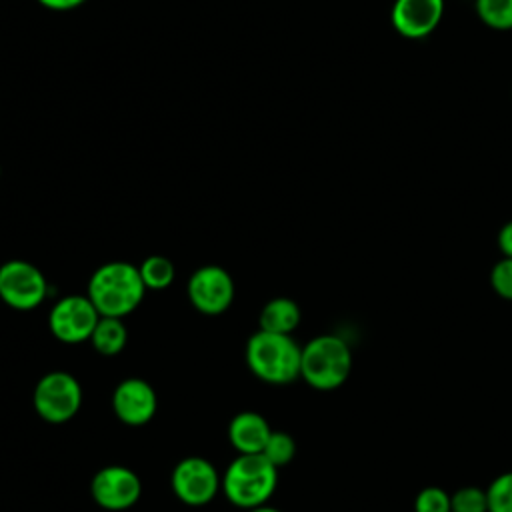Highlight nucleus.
Returning <instances> with one entry per match:
<instances>
[{
    "instance_id": "nucleus-14",
    "label": "nucleus",
    "mask_w": 512,
    "mask_h": 512,
    "mask_svg": "<svg viewBox=\"0 0 512 512\" xmlns=\"http://www.w3.org/2000/svg\"><path fill=\"white\" fill-rule=\"evenodd\" d=\"M302 312L300 306L286 296L272 298L264 304L258 316V330L274 332V334H292L300 324Z\"/></svg>"
},
{
    "instance_id": "nucleus-4",
    "label": "nucleus",
    "mask_w": 512,
    "mask_h": 512,
    "mask_svg": "<svg viewBox=\"0 0 512 512\" xmlns=\"http://www.w3.org/2000/svg\"><path fill=\"white\" fill-rule=\"evenodd\" d=\"M278 484V468L264 454H238L222 476L226 498L246 510L264 506Z\"/></svg>"
},
{
    "instance_id": "nucleus-7",
    "label": "nucleus",
    "mask_w": 512,
    "mask_h": 512,
    "mask_svg": "<svg viewBox=\"0 0 512 512\" xmlns=\"http://www.w3.org/2000/svg\"><path fill=\"white\" fill-rule=\"evenodd\" d=\"M98 320L100 314L88 296L70 294L52 306L48 314V328L56 340L80 344L90 340Z\"/></svg>"
},
{
    "instance_id": "nucleus-11",
    "label": "nucleus",
    "mask_w": 512,
    "mask_h": 512,
    "mask_svg": "<svg viewBox=\"0 0 512 512\" xmlns=\"http://www.w3.org/2000/svg\"><path fill=\"white\" fill-rule=\"evenodd\" d=\"M442 18L444 0H394L390 8L392 28L408 40H422L430 36Z\"/></svg>"
},
{
    "instance_id": "nucleus-3",
    "label": "nucleus",
    "mask_w": 512,
    "mask_h": 512,
    "mask_svg": "<svg viewBox=\"0 0 512 512\" xmlns=\"http://www.w3.org/2000/svg\"><path fill=\"white\" fill-rule=\"evenodd\" d=\"M352 372V350L336 334H320L302 346L300 378L316 390L340 388Z\"/></svg>"
},
{
    "instance_id": "nucleus-6",
    "label": "nucleus",
    "mask_w": 512,
    "mask_h": 512,
    "mask_svg": "<svg viewBox=\"0 0 512 512\" xmlns=\"http://www.w3.org/2000/svg\"><path fill=\"white\" fill-rule=\"evenodd\" d=\"M48 296V280L38 266L26 260H8L0 266V300L14 310H32Z\"/></svg>"
},
{
    "instance_id": "nucleus-1",
    "label": "nucleus",
    "mask_w": 512,
    "mask_h": 512,
    "mask_svg": "<svg viewBox=\"0 0 512 512\" xmlns=\"http://www.w3.org/2000/svg\"><path fill=\"white\" fill-rule=\"evenodd\" d=\"M146 294L136 264L114 260L96 268L88 280V298L100 316L124 318L134 312Z\"/></svg>"
},
{
    "instance_id": "nucleus-19",
    "label": "nucleus",
    "mask_w": 512,
    "mask_h": 512,
    "mask_svg": "<svg viewBox=\"0 0 512 512\" xmlns=\"http://www.w3.org/2000/svg\"><path fill=\"white\" fill-rule=\"evenodd\" d=\"M488 512H512V470L498 474L486 488Z\"/></svg>"
},
{
    "instance_id": "nucleus-13",
    "label": "nucleus",
    "mask_w": 512,
    "mask_h": 512,
    "mask_svg": "<svg viewBox=\"0 0 512 512\" xmlns=\"http://www.w3.org/2000/svg\"><path fill=\"white\" fill-rule=\"evenodd\" d=\"M272 434L270 424L258 412H238L228 426V438L238 454H262Z\"/></svg>"
},
{
    "instance_id": "nucleus-15",
    "label": "nucleus",
    "mask_w": 512,
    "mask_h": 512,
    "mask_svg": "<svg viewBox=\"0 0 512 512\" xmlns=\"http://www.w3.org/2000/svg\"><path fill=\"white\" fill-rule=\"evenodd\" d=\"M126 340H128V332L122 318H112V316H100L90 336L94 350L102 356L120 354L126 346Z\"/></svg>"
},
{
    "instance_id": "nucleus-24",
    "label": "nucleus",
    "mask_w": 512,
    "mask_h": 512,
    "mask_svg": "<svg viewBox=\"0 0 512 512\" xmlns=\"http://www.w3.org/2000/svg\"><path fill=\"white\" fill-rule=\"evenodd\" d=\"M44 8L48 10H56V12H68L74 10L78 6H82L86 0H38Z\"/></svg>"
},
{
    "instance_id": "nucleus-22",
    "label": "nucleus",
    "mask_w": 512,
    "mask_h": 512,
    "mask_svg": "<svg viewBox=\"0 0 512 512\" xmlns=\"http://www.w3.org/2000/svg\"><path fill=\"white\" fill-rule=\"evenodd\" d=\"M490 286L492 290L504 298L512 302V258L502 256L490 270Z\"/></svg>"
},
{
    "instance_id": "nucleus-12",
    "label": "nucleus",
    "mask_w": 512,
    "mask_h": 512,
    "mask_svg": "<svg viewBox=\"0 0 512 512\" xmlns=\"http://www.w3.org/2000/svg\"><path fill=\"white\" fill-rule=\"evenodd\" d=\"M158 398L152 388L142 378H126L122 380L112 394V408L118 420L128 426H142L152 420L156 414Z\"/></svg>"
},
{
    "instance_id": "nucleus-17",
    "label": "nucleus",
    "mask_w": 512,
    "mask_h": 512,
    "mask_svg": "<svg viewBox=\"0 0 512 512\" xmlns=\"http://www.w3.org/2000/svg\"><path fill=\"white\" fill-rule=\"evenodd\" d=\"M480 22L496 32L512 30V0H474Z\"/></svg>"
},
{
    "instance_id": "nucleus-16",
    "label": "nucleus",
    "mask_w": 512,
    "mask_h": 512,
    "mask_svg": "<svg viewBox=\"0 0 512 512\" xmlns=\"http://www.w3.org/2000/svg\"><path fill=\"white\" fill-rule=\"evenodd\" d=\"M142 282L146 286V290H164L174 282L176 270L170 258L160 256V254H152L148 258H144L138 266Z\"/></svg>"
},
{
    "instance_id": "nucleus-2",
    "label": "nucleus",
    "mask_w": 512,
    "mask_h": 512,
    "mask_svg": "<svg viewBox=\"0 0 512 512\" xmlns=\"http://www.w3.org/2000/svg\"><path fill=\"white\" fill-rule=\"evenodd\" d=\"M300 358L302 346L290 334L258 330L246 344L248 368L268 384H290L300 378Z\"/></svg>"
},
{
    "instance_id": "nucleus-8",
    "label": "nucleus",
    "mask_w": 512,
    "mask_h": 512,
    "mask_svg": "<svg viewBox=\"0 0 512 512\" xmlns=\"http://www.w3.org/2000/svg\"><path fill=\"white\" fill-rule=\"evenodd\" d=\"M170 482L176 498L188 506L208 504L222 488V478L218 476L214 464L200 456L180 460L172 470Z\"/></svg>"
},
{
    "instance_id": "nucleus-18",
    "label": "nucleus",
    "mask_w": 512,
    "mask_h": 512,
    "mask_svg": "<svg viewBox=\"0 0 512 512\" xmlns=\"http://www.w3.org/2000/svg\"><path fill=\"white\" fill-rule=\"evenodd\" d=\"M262 454L270 464H274L276 468H282L290 464L292 458L296 456V442L288 432L272 430Z\"/></svg>"
},
{
    "instance_id": "nucleus-23",
    "label": "nucleus",
    "mask_w": 512,
    "mask_h": 512,
    "mask_svg": "<svg viewBox=\"0 0 512 512\" xmlns=\"http://www.w3.org/2000/svg\"><path fill=\"white\" fill-rule=\"evenodd\" d=\"M496 242H498V248H500L502 256L512 258V220H508V222L498 230Z\"/></svg>"
},
{
    "instance_id": "nucleus-10",
    "label": "nucleus",
    "mask_w": 512,
    "mask_h": 512,
    "mask_svg": "<svg viewBox=\"0 0 512 512\" xmlns=\"http://www.w3.org/2000/svg\"><path fill=\"white\" fill-rule=\"evenodd\" d=\"M90 492L98 506L106 510H126L138 502L142 482L128 466L110 464L94 474Z\"/></svg>"
},
{
    "instance_id": "nucleus-5",
    "label": "nucleus",
    "mask_w": 512,
    "mask_h": 512,
    "mask_svg": "<svg viewBox=\"0 0 512 512\" xmlns=\"http://www.w3.org/2000/svg\"><path fill=\"white\" fill-rule=\"evenodd\" d=\"M32 404L42 420L50 424H62L74 418L80 410L82 388L72 374L54 370L36 382Z\"/></svg>"
},
{
    "instance_id": "nucleus-9",
    "label": "nucleus",
    "mask_w": 512,
    "mask_h": 512,
    "mask_svg": "<svg viewBox=\"0 0 512 512\" xmlns=\"http://www.w3.org/2000/svg\"><path fill=\"white\" fill-rule=\"evenodd\" d=\"M188 298L198 312L218 316L226 312L234 300V280L222 266H200L188 278Z\"/></svg>"
},
{
    "instance_id": "nucleus-25",
    "label": "nucleus",
    "mask_w": 512,
    "mask_h": 512,
    "mask_svg": "<svg viewBox=\"0 0 512 512\" xmlns=\"http://www.w3.org/2000/svg\"><path fill=\"white\" fill-rule=\"evenodd\" d=\"M248 512H282V510H278V508H272V506H258V508H252V510H248Z\"/></svg>"
},
{
    "instance_id": "nucleus-21",
    "label": "nucleus",
    "mask_w": 512,
    "mask_h": 512,
    "mask_svg": "<svg viewBox=\"0 0 512 512\" xmlns=\"http://www.w3.org/2000/svg\"><path fill=\"white\" fill-rule=\"evenodd\" d=\"M414 512H452L450 494L440 486H426L414 498Z\"/></svg>"
},
{
    "instance_id": "nucleus-20",
    "label": "nucleus",
    "mask_w": 512,
    "mask_h": 512,
    "mask_svg": "<svg viewBox=\"0 0 512 512\" xmlns=\"http://www.w3.org/2000/svg\"><path fill=\"white\" fill-rule=\"evenodd\" d=\"M452 512H488L486 490L478 486H464L450 494Z\"/></svg>"
}]
</instances>
